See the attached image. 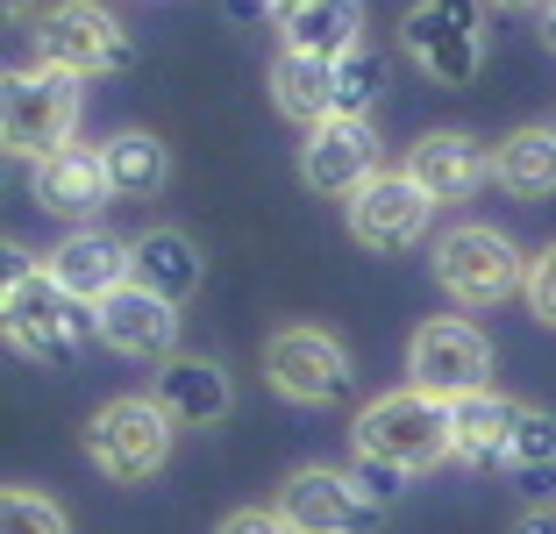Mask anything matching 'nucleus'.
Here are the masks:
<instances>
[{"label":"nucleus","mask_w":556,"mask_h":534,"mask_svg":"<svg viewBox=\"0 0 556 534\" xmlns=\"http://www.w3.org/2000/svg\"><path fill=\"white\" fill-rule=\"evenodd\" d=\"M407 371H414V385L435 392V399H464V392H485L492 349L471 321H428V328H414V342H407Z\"/></svg>","instance_id":"11"},{"label":"nucleus","mask_w":556,"mask_h":534,"mask_svg":"<svg viewBox=\"0 0 556 534\" xmlns=\"http://www.w3.org/2000/svg\"><path fill=\"white\" fill-rule=\"evenodd\" d=\"M300 178L328 200H357L364 186L378 178V136L364 114H328L314 122L307 143H300Z\"/></svg>","instance_id":"8"},{"label":"nucleus","mask_w":556,"mask_h":534,"mask_svg":"<svg viewBox=\"0 0 556 534\" xmlns=\"http://www.w3.org/2000/svg\"><path fill=\"white\" fill-rule=\"evenodd\" d=\"M0 534H72V520H65V506H58V499L15 485L8 499H0Z\"/></svg>","instance_id":"25"},{"label":"nucleus","mask_w":556,"mask_h":534,"mask_svg":"<svg viewBox=\"0 0 556 534\" xmlns=\"http://www.w3.org/2000/svg\"><path fill=\"white\" fill-rule=\"evenodd\" d=\"M336 65H343V58H307V50H286V58H278L271 65V100L286 114H293V122H328V114H336Z\"/></svg>","instance_id":"21"},{"label":"nucleus","mask_w":556,"mask_h":534,"mask_svg":"<svg viewBox=\"0 0 556 534\" xmlns=\"http://www.w3.org/2000/svg\"><path fill=\"white\" fill-rule=\"evenodd\" d=\"M229 15H236V22H271L278 8H271V0H229Z\"/></svg>","instance_id":"31"},{"label":"nucleus","mask_w":556,"mask_h":534,"mask_svg":"<svg viewBox=\"0 0 556 534\" xmlns=\"http://www.w3.org/2000/svg\"><path fill=\"white\" fill-rule=\"evenodd\" d=\"M435 278L457 307H492L514 285H528V264L500 228H450L435 243Z\"/></svg>","instance_id":"7"},{"label":"nucleus","mask_w":556,"mask_h":534,"mask_svg":"<svg viewBox=\"0 0 556 534\" xmlns=\"http://www.w3.org/2000/svg\"><path fill=\"white\" fill-rule=\"evenodd\" d=\"M386 93V58L378 50H350L336 65V114H371Z\"/></svg>","instance_id":"24"},{"label":"nucleus","mask_w":556,"mask_h":534,"mask_svg":"<svg viewBox=\"0 0 556 534\" xmlns=\"http://www.w3.org/2000/svg\"><path fill=\"white\" fill-rule=\"evenodd\" d=\"M400 36H407L414 65L435 86H471L478 65H485V15H478V0H414Z\"/></svg>","instance_id":"6"},{"label":"nucleus","mask_w":556,"mask_h":534,"mask_svg":"<svg viewBox=\"0 0 556 534\" xmlns=\"http://www.w3.org/2000/svg\"><path fill=\"white\" fill-rule=\"evenodd\" d=\"M271 8H278V22H286V15H293V8H307V0H271Z\"/></svg>","instance_id":"36"},{"label":"nucleus","mask_w":556,"mask_h":534,"mask_svg":"<svg viewBox=\"0 0 556 534\" xmlns=\"http://www.w3.org/2000/svg\"><path fill=\"white\" fill-rule=\"evenodd\" d=\"M0 321H8V342H15L29 364H43V371H72L86 356V342H100V307L72 300L50 271H29V278L8 285Z\"/></svg>","instance_id":"1"},{"label":"nucleus","mask_w":556,"mask_h":534,"mask_svg":"<svg viewBox=\"0 0 556 534\" xmlns=\"http://www.w3.org/2000/svg\"><path fill=\"white\" fill-rule=\"evenodd\" d=\"M222 534H300V527L278 513V506H243V513L222 520Z\"/></svg>","instance_id":"29"},{"label":"nucleus","mask_w":556,"mask_h":534,"mask_svg":"<svg viewBox=\"0 0 556 534\" xmlns=\"http://www.w3.org/2000/svg\"><path fill=\"white\" fill-rule=\"evenodd\" d=\"M542 43H549V58H556V8L542 15Z\"/></svg>","instance_id":"34"},{"label":"nucleus","mask_w":556,"mask_h":534,"mask_svg":"<svg viewBox=\"0 0 556 534\" xmlns=\"http://www.w3.org/2000/svg\"><path fill=\"white\" fill-rule=\"evenodd\" d=\"M150 399L172 414L179 428H214L222 414H229V371L222 364H207V356H164V371H157V392Z\"/></svg>","instance_id":"17"},{"label":"nucleus","mask_w":556,"mask_h":534,"mask_svg":"<svg viewBox=\"0 0 556 534\" xmlns=\"http://www.w3.org/2000/svg\"><path fill=\"white\" fill-rule=\"evenodd\" d=\"M492 8H500V15H549L556 0H492Z\"/></svg>","instance_id":"33"},{"label":"nucleus","mask_w":556,"mask_h":534,"mask_svg":"<svg viewBox=\"0 0 556 534\" xmlns=\"http://www.w3.org/2000/svg\"><path fill=\"white\" fill-rule=\"evenodd\" d=\"M364 485V499H378V506H393L400 492H407V470H393V463H371V456H357V470H350Z\"/></svg>","instance_id":"28"},{"label":"nucleus","mask_w":556,"mask_h":534,"mask_svg":"<svg viewBox=\"0 0 556 534\" xmlns=\"http://www.w3.org/2000/svg\"><path fill=\"white\" fill-rule=\"evenodd\" d=\"M428 214H435V200H428L407 171H378L371 186L350 200V236H357L364 250H378V257H393V250H414L428 236Z\"/></svg>","instance_id":"12"},{"label":"nucleus","mask_w":556,"mask_h":534,"mask_svg":"<svg viewBox=\"0 0 556 534\" xmlns=\"http://www.w3.org/2000/svg\"><path fill=\"white\" fill-rule=\"evenodd\" d=\"M549 129H556V122H549Z\"/></svg>","instance_id":"37"},{"label":"nucleus","mask_w":556,"mask_h":534,"mask_svg":"<svg viewBox=\"0 0 556 534\" xmlns=\"http://www.w3.org/2000/svg\"><path fill=\"white\" fill-rule=\"evenodd\" d=\"M286 50L307 58H350L364 50V0H307L286 15Z\"/></svg>","instance_id":"20"},{"label":"nucleus","mask_w":556,"mask_h":534,"mask_svg":"<svg viewBox=\"0 0 556 534\" xmlns=\"http://www.w3.org/2000/svg\"><path fill=\"white\" fill-rule=\"evenodd\" d=\"M0 257H8V285H15V278H29V271H43V264H36V257H29V250H22V243H8V250H0Z\"/></svg>","instance_id":"30"},{"label":"nucleus","mask_w":556,"mask_h":534,"mask_svg":"<svg viewBox=\"0 0 556 534\" xmlns=\"http://www.w3.org/2000/svg\"><path fill=\"white\" fill-rule=\"evenodd\" d=\"M100 342L122 356H172V342H179V307L172 300H157V292L143 285H122L100 300Z\"/></svg>","instance_id":"14"},{"label":"nucleus","mask_w":556,"mask_h":534,"mask_svg":"<svg viewBox=\"0 0 556 534\" xmlns=\"http://www.w3.org/2000/svg\"><path fill=\"white\" fill-rule=\"evenodd\" d=\"M521 292H528V307H535V321L556 328V243L542 250L535 264H528V285H521Z\"/></svg>","instance_id":"27"},{"label":"nucleus","mask_w":556,"mask_h":534,"mask_svg":"<svg viewBox=\"0 0 556 534\" xmlns=\"http://www.w3.org/2000/svg\"><path fill=\"white\" fill-rule=\"evenodd\" d=\"M36 50L43 65L72 72V79H100V72H129L136 65V43L100 0H58L36 15Z\"/></svg>","instance_id":"5"},{"label":"nucleus","mask_w":556,"mask_h":534,"mask_svg":"<svg viewBox=\"0 0 556 534\" xmlns=\"http://www.w3.org/2000/svg\"><path fill=\"white\" fill-rule=\"evenodd\" d=\"M100 150H108L115 200H143V193H157V186H164V143H157V136L129 129V136H115V143H100Z\"/></svg>","instance_id":"23"},{"label":"nucleus","mask_w":556,"mask_h":534,"mask_svg":"<svg viewBox=\"0 0 556 534\" xmlns=\"http://www.w3.org/2000/svg\"><path fill=\"white\" fill-rule=\"evenodd\" d=\"M72 122H79V79L58 65H22L8 72V93H0V136L15 157H50V150L72 143Z\"/></svg>","instance_id":"3"},{"label":"nucleus","mask_w":556,"mask_h":534,"mask_svg":"<svg viewBox=\"0 0 556 534\" xmlns=\"http://www.w3.org/2000/svg\"><path fill=\"white\" fill-rule=\"evenodd\" d=\"M357 456L371 463H393V470H428L442 456H457V428H450V399L407 385V392H386L357 414Z\"/></svg>","instance_id":"2"},{"label":"nucleus","mask_w":556,"mask_h":534,"mask_svg":"<svg viewBox=\"0 0 556 534\" xmlns=\"http://www.w3.org/2000/svg\"><path fill=\"white\" fill-rule=\"evenodd\" d=\"M264 371L300 406H328V399L350 392V356H343V342L321 335V328H278V335L264 342Z\"/></svg>","instance_id":"10"},{"label":"nucleus","mask_w":556,"mask_h":534,"mask_svg":"<svg viewBox=\"0 0 556 534\" xmlns=\"http://www.w3.org/2000/svg\"><path fill=\"white\" fill-rule=\"evenodd\" d=\"M514 463H521V470H542V463H556V414H542V406H521V435H514Z\"/></svg>","instance_id":"26"},{"label":"nucleus","mask_w":556,"mask_h":534,"mask_svg":"<svg viewBox=\"0 0 556 534\" xmlns=\"http://www.w3.org/2000/svg\"><path fill=\"white\" fill-rule=\"evenodd\" d=\"M129 285L157 292V300H172V307H186L200 292V250L186 228H150V236H136L129 243Z\"/></svg>","instance_id":"18"},{"label":"nucleus","mask_w":556,"mask_h":534,"mask_svg":"<svg viewBox=\"0 0 556 534\" xmlns=\"http://www.w3.org/2000/svg\"><path fill=\"white\" fill-rule=\"evenodd\" d=\"M450 428H457V456L464 463H514V435H521V399L500 392H464L450 399Z\"/></svg>","instance_id":"19"},{"label":"nucleus","mask_w":556,"mask_h":534,"mask_svg":"<svg viewBox=\"0 0 556 534\" xmlns=\"http://www.w3.org/2000/svg\"><path fill=\"white\" fill-rule=\"evenodd\" d=\"M172 428L179 421L157 399H108L86 421V456L100 463L108 485H143V478L164 470V456H172Z\"/></svg>","instance_id":"4"},{"label":"nucleus","mask_w":556,"mask_h":534,"mask_svg":"<svg viewBox=\"0 0 556 534\" xmlns=\"http://www.w3.org/2000/svg\"><path fill=\"white\" fill-rule=\"evenodd\" d=\"M43 271L58 278V285L72 292V300H86V307H100L108 292L129 285V243H115V236H100V228H79V236H65V243L43 257Z\"/></svg>","instance_id":"15"},{"label":"nucleus","mask_w":556,"mask_h":534,"mask_svg":"<svg viewBox=\"0 0 556 534\" xmlns=\"http://www.w3.org/2000/svg\"><path fill=\"white\" fill-rule=\"evenodd\" d=\"M407 178L421 186L428 200H471L478 186L492 178V157H485V143L478 136H464V129H435V136H421V143L407 150Z\"/></svg>","instance_id":"13"},{"label":"nucleus","mask_w":556,"mask_h":534,"mask_svg":"<svg viewBox=\"0 0 556 534\" xmlns=\"http://www.w3.org/2000/svg\"><path fill=\"white\" fill-rule=\"evenodd\" d=\"M278 513L293 520L300 534H371L386 520V506L364 499V485L350 470H293L286 492H278Z\"/></svg>","instance_id":"9"},{"label":"nucleus","mask_w":556,"mask_h":534,"mask_svg":"<svg viewBox=\"0 0 556 534\" xmlns=\"http://www.w3.org/2000/svg\"><path fill=\"white\" fill-rule=\"evenodd\" d=\"M492 178H500L514 200H549L556 193V129L549 122H542V129H514L507 143H500V157H492Z\"/></svg>","instance_id":"22"},{"label":"nucleus","mask_w":556,"mask_h":534,"mask_svg":"<svg viewBox=\"0 0 556 534\" xmlns=\"http://www.w3.org/2000/svg\"><path fill=\"white\" fill-rule=\"evenodd\" d=\"M514 534H556V506H535V513H528Z\"/></svg>","instance_id":"32"},{"label":"nucleus","mask_w":556,"mask_h":534,"mask_svg":"<svg viewBox=\"0 0 556 534\" xmlns=\"http://www.w3.org/2000/svg\"><path fill=\"white\" fill-rule=\"evenodd\" d=\"M29 8H36V0H8V22H22V15H29Z\"/></svg>","instance_id":"35"},{"label":"nucleus","mask_w":556,"mask_h":534,"mask_svg":"<svg viewBox=\"0 0 556 534\" xmlns=\"http://www.w3.org/2000/svg\"><path fill=\"white\" fill-rule=\"evenodd\" d=\"M36 200L50 214H100V200H115V178H108V150H86V143H65L36 157Z\"/></svg>","instance_id":"16"}]
</instances>
